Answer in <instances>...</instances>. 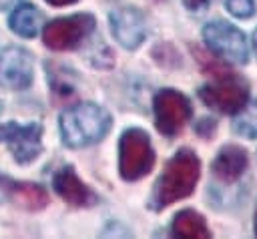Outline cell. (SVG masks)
I'll list each match as a JSON object with an SVG mask.
<instances>
[{
	"label": "cell",
	"mask_w": 257,
	"mask_h": 239,
	"mask_svg": "<svg viewBox=\"0 0 257 239\" xmlns=\"http://www.w3.org/2000/svg\"><path fill=\"white\" fill-rule=\"evenodd\" d=\"M201 161L191 149L177 151L165 165L157 183L153 185V193L149 197V207L153 211H163L165 207L189 197L199 181Z\"/></svg>",
	"instance_id": "6da1fadb"
},
{
	"label": "cell",
	"mask_w": 257,
	"mask_h": 239,
	"mask_svg": "<svg viewBox=\"0 0 257 239\" xmlns=\"http://www.w3.org/2000/svg\"><path fill=\"white\" fill-rule=\"evenodd\" d=\"M110 123L112 118L106 108L94 102H80L60 112L58 131L66 147L84 149L102 141L110 131Z\"/></svg>",
	"instance_id": "7a4b0ae2"
},
{
	"label": "cell",
	"mask_w": 257,
	"mask_h": 239,
	"mask_svg": "<svg viewBox=\"0 0 257 239\" xmlns=\"http://www.w3.org/2000/svg\"><path fill=\"white\" fill-rule=\"evenodd\" d=\"M155 167V151L147 131L131 127L118 139V175L124 181H139Z\"/></svg>",
	"instance_id": "3957f363"
},
{
	"label": "cell",
	"mask_w": 257,
	"mask_h": 239,
	"mask_svg": "<svg viewBox=\"0 0 257 239\" xmlns=\"http://www.w3.org/2000/svg\"><path fill=\"white\" fill-rule=\"evenodd\" d=\"M96 20L88 12H78L50 20L42 28V42L50 50H74L94 30Z\"/></svg>",
	"instance_id": "277c9868"
},
{
	"label": "cell",
	"mask_w": 257,
	"mask_h": 239,
	"mask_svg": "<svg viewBox=\"0 0 257 239\" xmlns=\"http://www.w3.org/2000/svg\"><path fill=\"white\" fill-rule=\"evenodd\" d=\"M0 143L8 147L18 165H30L42 153V125L8 121L0 125Z\"/></svg>",
	"instance_id": "5b68a950"
},
{
	"label": "cell",
	"mask_w": 257,
	"mask_h": 239,
	"mask_svg": "<svg viewBox=\"0 0 257 239\" xmlns=\"http://www.w3.org/2000/svg\"><path fill=\"white\" fill-rule=\"evenodd\" d=\"M153 112L157 131L165 137H175L183 131L193 110L189 98L183 92L175 88H163L153 98Z\"/></svg>",
	"instance_id": "8992f818"
},
{
	"label": "cell",
	"mask_w": 257,
	"mask_h": 239,
	"mask_svg": "<svg viewBox=\"0 0 257 239\" xmlns=\"http://www.w3.org/2000/svg\"><path fill=\"white\" fill-rule=\"evenodd\" d=\"M203 40L205 44L223 60L229 62H247L249 58V50H247V42H245V34L225 22V20H213L207 22L203 28Z\"/></svg>",
	"instance_id": "52a82bcc"
},
{
	"label": "cell",
	"mask_w": 257,
	"mask_h": 239,
	"mask_svg": "<svg viewBox=\"0 0 257 239\" xmlns=\"http://www.w3.org/2000/svg\"><path fill=\"white\" fill-rule=\"evenodd\" d=\"M199 98L223 114H237L249 100V88L235 76H223L219 82L199 88Z\"/></svg>",
	"instance_id": "ba28073f"
},
{
	"label": "cell",
	"mask_w": 257,
	"mask_h": 239,
	"mask_svg": "<svg viewBox=\"0 0 257 239\" xmlns=\"http://www.w3.org/2000/svg\"><path fill=\"white\" fill-rule=\"evenodd\" d=\"M34 80V58L22 46L0 48V86L24 90Z\"/></svg>",
	"instance_id": "9c48e42d"
},
{
	"label": "cell",
	"mask_w": 257,
	"mask_h": 239,
	"mask_svg": "<svg viewBox=\"0 0 257 239\" xmlns=\"http://www.w3.org/2000/svg\"><path fill=\"white\" fill-rule=\"evenodd\" d=\"M108 22L114 40L126 50L139 48L147 38V22L139 8L133 6L116 8L108 14Z\"/></svg>",
	"instance_id": "30bf717a"
},
{
	"label": "cell",
	"mask_w": 257,
	"mask_h": 239,
	"mask_svg": "<svg viewBox=\"0 0 257 239\" xmlns=\"http://www.w3.org/2000/svg\"><path fill=\"white\" fill-rule=\"evenodd\" d=\"M52 189L54 193L70 207H92L98 197L96 193L80 181L72 165H62L52 175Z\"/></svg>",
	"instance_id": "8fae6325"
},
{
	"label": "cell",
	"mask_w": 257,
	"mask_h": 239,
	"mask_svg": "<svg viewBox=\"0 0 257 239\" xmlns=\"http://www.w3.org/2000/svg\"><path fill=\"white\" fill-rule=\"evenodd\" d=\"M0 191L18 207L26 211H40L48 205V193L38 183L16 181L0 173Z\"/></svg>",
	"instance_id": "7c38bea8"
},
{
	"label": "cell",
	"mask_w": 257,
	"mask_h": 239,
	"mask_svg": "<svg viewBox=\"0 0 257 239\" xmlns=\"http://www.w3.org/2000/svg\"><path fill=\"white\" fill-rule=\"evenodd\" d=\"M247 163H249V159H247V151L243 147L227 145L217 153L211 169H213L215 179H219L221 183H235L245 173Z\"/></svg>",
	"instance_id": "4fadbf2b"
},
{
	"label": "cell",
	"mask_w": 257,
	"mask_h": 239,
	"mask_svg": "<svg viewBox=\"0 0 257 239\" xmlns=\"http://www.w3.org/2000/svg\"><path fill=\"white\" fill-rule=\"evenodd\" d=\"M8 26L22 38H34L42 28V12L34 4H18L8 16Z\"/></svg>",
	"instance_id": "5bb4252c"
},
{
	"label": "cell",
	"mask_w": 257,
	"mask_h": 239,
	"mask_svg": "<svg viewBox=\"0 0 257 239\" xmlns=\"http://www.w3.org/2000/svg\"><path fill=\"white\" fill-rule=\"evenodd\" d=\"M171 233L175 237H185V239H193V237L205 239V237H211V231H209L203 215L193 211V209H183V211H179L175 215L173 225H171Z\"/></svg>",
	"instance_id": "9a60e30c"
},
{
	"label": "cell",
	"mask_w": 257,
	"mask_h": 239,
	"mask_svg": "<svg viewBox=\"0 0 257 239\" xmlns=\"http://www.w3.org/2000/svg\"><path fill=\"white\" fill-rule=\"evenodd\" d=\"M46 74H48V86L52 88L54 94L58 96H70L74 94V78L68 76V70L60 64H46Z\"/></svg>",
	"instance_id": "2e32d148"
},
{
	"label": "cell",
	"mask_w": 257,
	"mask_h": 239,
	"mask_svg": "<svg viewBox=\"0 0 257 239\" xmlns=\"http://www.w3.org/2000/svg\"><path fill=\"white\" fill-rule=\"evenodd\" d=\"M233 129L241 137L257 139V100H253L251 104H245L237 112V116L233 121Z\"/></svg>",
	"instance_id": "e0dca14e"
},
{
	"label": "cell",
	"mask_w": 257,
	"mask_h": 239,
	"mask_svg": "<svg viewBox=\"0 0 257 239\" xmlns=\"http://www.w3.org/2000/svg\"><path fill=\"white\" fill-rule=\"evenodd\" d=\"M225 8L235 18H251L255 12V2L253 0H225Z\"/></svg>",
	"instance_id": "ac0fdd59"
},
{
	"label": "cell",
	"mask_w": 257,
	"mask_h": 239,
	"mask_svg": "<svg viewBox=\"0 0 257 239\" xmlns=\"http://www.w3.org/2000/svg\"><path fill=\"white\" fill-rule=\"evenodd\" d=\"M183 2H185V6H187L189 10H193V12L205 10V8H209V4H211V0H183Z\"/></svg>",
	"instance_id": "d6986e66"
},
{
	"label": "cell",
	"mask_w": 257,
	"mask_h": 239,
	"mask_svg": "<svg viewBox=\"0 0 257 239\" xmlns=\"http://www.w3.org/2000/svg\"><path fill=\"white\" fill-rule=\"evenodd\" d=\"M44 2H48L50 6H70V4H74L78 0H44Z\"/></svg>",
	"instance_id": "ffe728a7"
},
{
	"label": "cell",
	"mask_w": 257,
	"mask_h": 239,
	"mask_svg": "<svg viewBox=\"0 0 257 239\" xmlns=\"http://www.w3.org/2000/svg\"><path fill=\"white\" fill-rule=\"evenodd\" d=\"M16 4H18V0H0V10L12 8V6H16Z\"/></svg>",
	"instance_id": "44dd1931"
},
{
	"label": "cell",
	"mask_w": 257,
	"mask_h": 239,
	"mask_svg": "<svg viewBox=\"0 0 257 239\" xmlns=\"http://www.w3.org/2000/svg\"><path fill=\"white\" fill-rule=\"evenodd\" d=\"M253 46H255V52H257V28H255V32H253Z\"/></svg>",
	"instance_id": "7402d4cb"
},
{
	"label": "cell",
	"mask_w": 257,
	"mask_h": 239,
	"mask_svg": "<svg viewBox=\"0 0 257 239\" xmlns=\"http://www.w3.org/2000/svg\"><path fill=\"white\" fill-rule=\"evenodd\" d=\"M255 235H257V209H255Z\"/></svg>",
	"instance_id": "603a6c76"
},
{
	"label": "cell",
	"mask_w": 257,
	"mask_h": 239,
	"mask_svg": "<svg viewBox=\"0 0 257 239\" xmlns=\"http://www.w3.org/2000/svg\"><path fill=\"white\" fill-rule=\"evenodd\" d=\"M0 112H2V102H0Z\"/></svg>",
	"instance_id": "cb8c5ba5"
}]
</instances>
